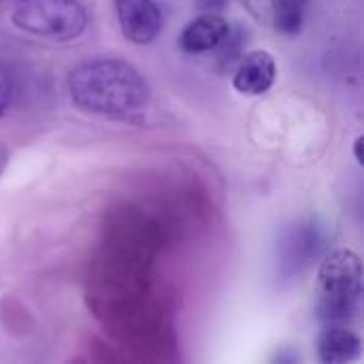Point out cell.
<instances>
[{"mask_svg":"<svg viewBox=\"0 0 364 364\" xmlns=\"http://www.w3.org/2000/svg\"><path fill=\"white\" fill-rule=\"evenodd\" d=\"M275 77H277L275 58L264 49H256L245 53L243 60L239 62L232 75V85L243 96H260L273 87Z\"/></svg>","mask_w":364,"mask_h":364,"instance_id":"8992f818","label":"cell"},{"mask_svg":"<svg viewBox=\"0 0 364 364\" xmlns=\"http://www.w3.org/2000/svg\"><path fill=\"white\" fill-rule=\"evenodd\" d=\"M6 164H9V149H6V145L0 143V175L4 173Z\"/></svg>","mask_w":364,"mask_h":364,"instance_id":"8fae6325","label":"cell"},{"mask_svg":"<svg viewBox=\"0 0 364 364\" xmlns=\"http://www.w3.org/2000/svg\"><path fill=\"white\" fill-rule=\"evenodd\" d=\"M363 141H364V136H358L356 141H354V158H356V162L358 164H363L364 160H363Z\"/></svg>","mask_w":364,"mask_h":364,"instance_id":"30bf717a","label":"cell"},{"mask_svg":"<svg viewBox=\"0 0 364 364\" xmlns=\"http://www.w3.org/2000/svg\"><path fill=\"white\" fill-rule=\"evenodd\" d=\"M11 98H13V79H11V73L6 70V66L0 62V117L11 107Z\"/></svg>","mask_w":364,"mask_h":364,"instance_id":"9c48e42d","label":"cell"},{"mask_svg":"<svg viewBox=\"0 0 364 364\" xmlns=\"http://www.w3.org/2000/svg\"><path fill=\"white\" fill-rule=\"evenodd\" d=\"M11 21L41 38L73 41L87 28V13L79 0H15Z\"/></svg>","mask_w":364,"mask_h":364,"instance_id":"3957f363","label":"cell"},{"mask_svg":"<svg viewBox=\"0 0 364 364\" xmlns=\"http://www.w3.org/2000/svg\"><path fill=\"white\" fill-rule=\"evenodd\" d=\"M73 102L94 115L130 119L149 107L147 79L130 62L117 58L87 60L68 75Z\"/></svg>","mask_w":364,"mask_h":364,"instance_id":"6da1fadb","label":"cell"},{"mask_svg":"<svg viewBox=\"0 0 364 364\" xmlns=\"http://www.w3.org/2000/svg\"><path fill=\"white\" fill-rule=\"evenodd\" d=\"M0 2H2V0H0Z\"/></svg>","mask_w":364,"mask_h":364,"instance_id":"7c38bea8","label":"cell"},{"mask_svg":"<svg viewBox=\"0 0 364 364\" xmlns=\"http://www.w3.org/2000/svg\"><path fill=\"white\" fill-rule=\"evenodd\" d=\"M360 337L341 322H333L331 326H326L318 339V356L324 364L352 363L360 356Z\"/></svg>","mask_w":364,"mask_h":364,"instance_id":"ba28073f","label":"cell"},{"mask_svg":"<svg viewBox=\"0 0 364 364\" xmlns=\"http://www.w3.org/2000/svg\"><path fill=\"white\" fill-rule=\"evenodd\" d=\"M122 34L134 45H149L162 30V13L154 0H113Z\"/></svg>","mask_w":364,"mask_h":364,"instance_id":"277c9868","label":"cell"},{"mask_svg":"<svg viewBox=\"0 0 364 364\" xmlns=\"http://www.w3.org/2000/svg\"><path fill=\"white\" fill-rule=\"evenodd\" d=\"M318 296L322 318L346 322L358 309L363 296V262L352 250L331 252L318 271Z\"/></svg>","mask_w":364,"mask_h":364,"instance_id":"7a4b0ae2","label":"cell"},{"mask_svg":"<svg viewBox=\"0 0 364 364\" xmlns=\"http://www.w3.org/2000/svg\"><path fill=\"white\" fill-rule=\"evenodd\" d=\"M230 36V23L218 13H203L192 19L179 34V47L186 53H207L226 43Z\"/></svg>","mask_w":364,"mask_h":364,"instance_id":"52a82bcc","label":"cell"},{"mask_svg":"<svg viewBox=\"0 0 364 364\" xmlns=\"http://www.w3.org/2000/svg\"><path fill=\"white\" fill-rule=\"evenodd\" d=\"M241 4L264 28L292 36L303 28L309 0H241Z\"/></svg>","mask_w":364,"mask_h":364,"instance_id":"5b68a950","label":"cell"}]
</instances>
